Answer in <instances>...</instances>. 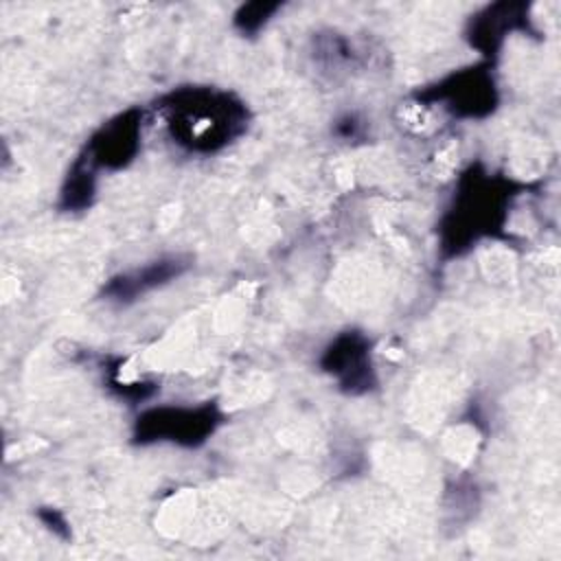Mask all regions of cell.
I'll list each match as a JSON object with an SVG mask.
<instances>
[{
    "label": "cell",
    "mask_w": 561,
    "mask_h": 561,
    "mask_svg": "<svg viewBox=\"0 0 561 561\" xmlns=\"http://www.w3.org/2000/svg\"><path fill=\"white\" fill-rule=\"evenodd\" d=\"M283 9L280 2H265V0H256V2H245L241 4L234 15H232V26L245 35L252 37L256 33H261L267 22Z\"/></svg>",
    "instance_id": "cell-10"
},
{
    "label": "cell",
    "mask_w": 561,
    "mask_h": 561,
    "mask_svg": "<svg viewBox=\"0 0 561 561\" xmlns=\"http://www.w3.org/2000/svg\"><path fill=\"white\" fill-rule=\"evenodd\" d=\"M333 131L344 138V140H351V138H359L362 136V123L353 116V114H346L342 118L335 121V127Z\"/></svg>",
    "instance_id": "cell-12"
},
{
    "label": "cell",
    "mask_w": 561,
    "mask_h": 561,
    "mask_svg": "<svg viewBox=\"0 0 561 561\" xmlns=\"http://www.w3.org/2000/svg\"><path fill=\"white\" fill-rule=\"evenodd\" d=\"M226 423L224 410L215 401L197 405H151L142 410L131 427V443L145 447L169 443L184 449H197Z\"/></svg>",
    "instance_id": "cell-3"
},
{
    "label": "cell",
    "mask_w": 561,
    "mask_h": 561,
    "mask_svg": "<svg viewBox=\"0 0 561 561\" xmlns=\"http://www.w3.org/2000/svg\"><path fill=\"white\" fill-rule=\"evenodd\" d=\"M37 517H39L55 535H59V537H64V539L70 537V526H68L66 517H64L57 508H50V506L39 508V511H37Z\"/></svg>",
    "instance_id": "cell-11"
},
{
    "label": "cell",
    "mask_w": 561,
    "mask_h": 561,
    "mask_svg": "<svg viewBox=\"0 0 561 561\" xmlns=\"http://www.w3.org/2000/svg\"><path fill=\"white\" fill-rule=\"evenodd\" d=\"M193 265L191 256L184 254H164L158 256L140 267L114 274L112 278H107L101 287V296L107 302H116V305H131L138 298L173 283L175 278H180L182 274H186V270Z\"/></svg>",
    "instance_id": "cell-8"
},
{
    "label": "cell",
    "mask_w": 561,
    "mask_h": 561,
    "mask_svg": "<svg viewBox=\"0 0 561 561\" xmlns=\"http://www.w3.org/2000/svg\"><path fill=\"white\" fill-rule=\"evenodd\" d=\"M522 191L526 184L491 173L480 162L467 167L436 226L440 259H458L482 239L502 237L508 208Z\"/></svg>",
    "instance_id": "cell-1"
},
{
    "label": "cell",
    "mask_w": 561,
    "mask_h": 561,
    "mask_svg": "<svg viewBox=\"0 0 561 561\" xmlns=\"http://www.w3.org/2000/svg\"><path fill=\"white\" fill-rule=\"evenodd\" d=\"M96 171L77 156L61 182L57 208L61 213H83L88 210L96 199Z\"/></svg>",
    "instance_id": "cell-9"
},
{
    "label": "cell",
    "mask_w": 561,
    "mask_h": 561,
    "mask_svg": "<svg viewBox=\"0 0 561 561\" xmlns=\"http://www.w3.org/2000/svg\"><path fill=\"white\" fill-rule=\"evenodd\" d=\"M145 110L127 107L112 118H107L92 136L85 140L79 156L99 171H121L129 167L142 147Z\"/></svg>",
    "instance_id": "cell-5"
},
{
    "label": "cell",
    "mask_w": 561,
    "mask_h": 561,
    "mask_svg": "<svg viewBox=\"0 0 561 561\" xmlns=\"http://www.w3.org/2000/svg\"><path fill=\"white\" fill-rule=\"evenodd\" d=\"M535 33L530 4L526 2H493L476 11L465 26V39L476 48L486 64H495L508 33Z\"/></svg>",
    "instance_id": "cell-7"
},
{
    "label": "cell",
    "mask_w": 561,
    "mask_h": 561,
    "mask_svg": "<svg viewBox=\"0 0 561 561\" xmlns=\"http://www.w3.org/2000/svg\"><path fill=\"white\" fill-rule=\"evenodd\" d=\"M171 140L188 153H217L239 140L250 110L234 92L213 85H180L156 101Z\"/></svg>",
    "instance_id": "cell-2"
},
{
    "label": "cell",
    "mask_w": 561,
    "mask_h": 561,
    "mask_svg": "<svg viewBox=\"0 0 561 561\" xmlns=\"http://www.w3.org/2000/svg\"><path fill=\"white\" fill-rule=\"evenodd\" d=\"M419 105H438L454 118L480 121L491 116L500 105V92L493 77V66L482 61L476 66L458 68L447 77L427 83L412 92Z\"/></svg>",
    "instance_id": "cell-4"
},
{
    "label": "cell",
    "mask_w": 561,
    "mask_h": 561,
    "mask_svg": "<svg viewBox=\"0 0 561 561\" xmlns=\"http://www.w3.org/2000/svg\"><path fill=\"white\" fill-rule=\"evenodd\" d=\"M320 368L335 379L337 390L348 397H362L377 388V370L373 364V344L366 333L346 329L337 333L318 359Z\"/></svg>",
    "instance_id": "cell-6"
}]
</instances>
